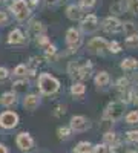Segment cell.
Returning <instances> with one entry per match:
<instances>
[{
	"instance_id": "obj_41",
	"label": "cell",
	"mask_w": 138,
	"mask_h": 153,
	"mask_svg": "<svg viewBox=\"0 0 138 153\" xmlns=\"http://www.w3.org/2000/svg\"><path fill=\"white\" fill-rule=\"evenodd\" d=\"M0 153H9V152H8V147L3 146V144H0Z\"/></svg>"
},
{
	"instance_id": "obj_16",
	"label": "cell",
	"mask_w": 138,
	"mask_h": 153,
	"mask_svg": "<svg viewBox=\"0 0 138 153\" xmlns=\"http://www.w3.org/2000/svg\"><path fill=\"white\" fill-rule=\"evenodd\" d=\"M92 150V146L89 143H86V141H81L77 144V147L74 149V153H91Z\"/></svg>"
},
{
	"instance_id": "obj_18",
	"label": "cell",
	"mask_w": 138,
	"mask_h": 153,
	"mask_svg": "<svg viewBox=\"0 0 138 153\" xmlns=\"http://www.w3.org/2000/svg\"><path fill=\"white\" fill-rule=\"evenodd\" d=\"M107 83H109V75H107L106 72H100V74L95 76V84H97V86L104 87Z\"/></svg>"
},
{
	"instance_id": "obj_42",
	"label": "cell",
	"mask_w": 138,
	"mask_h": 153,
	"mask_svg": "<svg viewBox=\"0 0 138 153\" xmlns=\"http://www.w3.org/2000/svg\"><path fill=\"white\" fill-rule=\"evenodd\" d=\"M128 153H138V152H135V150H132V152H128Z\"/></svg>"
},
{
	"instance_id": "obj_21",
	"label": "cell",
	"mask_w": 138,
	"mask_h": 153,
	"mask_svg": "<svg viewBox=\"0 0 138 153\" xmlns=\"http://www.w3.org/2000/svg\"><path fill=\"white\" fill-rule=\"evenodd\" d=\"M123 31L126 32L128 35H132V34H137V26H135L132 22H128V23H124Z\"/></svg>"
},
{
	"instance_id": "obj_24",
	"label": "cell",
	"mask_w": 138,
	"mask_h": 153,
	"mask_svg": "<svg viewBox=\"0 0 138 153\" xmlns=\"http://www.w3.org/2000/svg\"><path fill=\"white\" fill-rule=\"evenodd\" d=\"M103 139H104V144H114L115 141H117V136H115V133L114 132H107L104 136H103Z\"/></svg>"
},
{
	"instance_id": "obj_12",
	"label": "cell",
	"mask_w": 138,
	"mask_h": 153,
	"mask_svg": "<svg viewBox=\"0 0 138 153\" xmlns=\"http://www.w3.org/2000/svg\"><path fill=\"white\" fill-rule=\"evenodd\" d=\"M23 104H25V107H26L28 110H35L37 107H39V97H35V95H28L26 98H25Z\"/></svg>"
},
{
	"instance_id": "obj_28",
	"label": "cell",
	"mask_w": 138,
	"mask_h": 153,
	"mask_svg": "<svg viewBox=\"0 0 138 153\" xmlns=\"http://www.w3.org/2000/svg\"><path fill=\"white\" fill-rule=\"evenodd\" d=\"M126 123H128V124H135V123H138V112H131L128 117H126Z\"/></svg>"
},
{
	"instance_id": "obj_35",
	"label": "cell",
	"mask_w": 138,
	"mask_h": 153,
	"mask_svg": "<svg viewBox=\"0 0 138 153\" xmlns=\"http://www.w3.org/2000/svg\"><path fill=\"white\" fill-rule=\"evenodd\" d=\"M55 52H57V49H55V46H52V45H49V46L46 48V55H48V57H51V55H55Z\"/></svg>"
},
{
	"instance_id": "obj_39",
	"label": "cell",
	"mask_w": 138,
	"mask_h": 153,
	"mask_svg": "<svg viewBox=\"0 0 138 153\" xmlns=\"http://www.w3.org/2000/svg\"><path fill=\"white\" fill-rule=\"evenodd\" d=\"M5 23H6V14L0 11V26H2V25H5Z\"/></svg>"
},
{
	"instance_id": "obj_33",
	"label": "cell",
	"mask_w": 138,
	"mask_h": 153,
	"mask_svg": "<svg viewBox=\"0 0 138 153\" xmlns=\"http://www.w3.org/2000/svg\"><path fill=\"white\" fill-rule=\"evenodd\" d=\"M14 74H16V75H25V74H26V66H25V65H19V66L16 68Z\"/></svg>"
},
{
	"instance_id": "obj_1",
	"label": "cell",
	"mask_w": 138,
	"mask_h": 153,
	"mask_svg": "<svg viewBox=\"0 0 138 153\" xmlns=\"http://www.w3.org/2000/svg\"><path fill=\"white\" fill-rule=\"evenodd\" d=\"M39 86H40V91L45 94V95H51L54 92H57L58 89V81L54 78V76L48 75V74H42L39 76Z\"/></svg>"
},
{
	"instance_id": "obj_25",
	"label": "cell",
	"mask_w": 138,
	"mask_h": 153,
	"mask_svg": "<svg viewBox=\"0 0 138 153\" xmlns=\"http://www.w3.org/2000/svg\"><path fill=\"white\" fill-rule=\"evenodd\" d=\"M117 87H118L120 92H124V91L129 87V80H128V78H120L118 83H117Z\"/></svg>"
},
{
	"instance_id": "obj_43",
	"label": "cell",
	"mask_w": 138,
	"mask_h": 153,
	"mask_svg": "<svg viewBox=\"0 0 138 153\" xmlns=\"http://www.w3.org/2000/svg\"><path fill=\"white\" fill-rule=\"evenodd\" d=\"M135 81H137V83H138V76H137V78H135Z\"/></svg>"
},
{
	"instance_id": "obj_22",
	"label": "cell",
	"mask_w": 138,
	"mask_h": 153,
	"mask_svg": "<svg viewBox=\"0 0 138 153\" xmlns=\"http://www.w3.org/2000/svg\"><path fill=\"white\" fill-rule=\"evenodd\" d=\"M84 91H86V87H84V84H81V83H77V84H74V86L71 87V92H72L74 95H81V94H84Z\"/></svg>"
},
{
	"instance_id": "obj_6",
	"label": "cell",
	"mask_w": 138,
	"mask_h": 153,
	"mask_svg": "<svg viewBox=\"0 0 138 153\" xmlns=\"http://www.w3.org/2000/svg\"><path fill=\"white\" fill-rule=\"evenodd\" d=\"M17 146L20 150H31L34 147V141H32V138L29 136V133H19L17 135Z\"/></svg>"
},
{
	"instance_id": "obj_15",
	"label": "cell",
	"mask_w": 138,
	"mask_h": 153,
	"mask_svg": "<svg viewBox=\"0 0 138 153\" xmlns=\"http://www.w3.org/2000/svg\"><path fill=\"white\" fill-rule=\"evenodd\" d=\"M8 42L9 43H22L23 42V34L19 31V29H14V31H11L9 32V37H8Z\"/></svg>"
},
{
	"instance_id": "obj_23",
	"label": "cell",
	"mask_w": 138,
	"mask_h": 153,
	"mask_svg": "<svg viewBox=\"0 0 138 153\" xmlns=\"http://www.w3.org/2000/svg\"><path fill=\"white\" fill-rule=\"evenodd\" d=\"M110 12H114V14H117V16H120V14H123V3L121 2H115V3H112L110 5Z\"/></svg>"
},
{
	"instance_id": "obj_27",
	"label": "cell",
	"mask_w": 138,
	"mask_h": 153,
	"mask_svg": "<svg viewBox=\"0 0 138 153\" xmlns=\"http://www.w3.org/2000/svg\"><path fill=\"white\" fill-rule=\"evenodd\" d=\"M69 135H71V129H69V127H60V129H58V136L61 139L69 138Z\"/></svg>"
},
{
	"instance_id": "obj_38",
	"label": "cell",
	"mask_w": 138,
	"mask_h": 153,
	"mask_svg": "<svg viewBox=\"0 0 138 153\" xmlns=\"http://www.w3.org/2000/svg\"><path fill=\"white\" fill-rule=\"evenodd\" d=\"M8 76V71L5 68H0V80H5Z\"/></svg>"
},
{
	"instance_id": "obj_8",
	"label": "cell",
	"mask_w": 138,
	"mask_h": 153,
	"mask_svg": "<svg viewBox=\"0 0 138 153\" xmlns=\"http://www.w3.org/2000/svg\"><path fill=\"white\" fill-rule=\"evenodd\" d=\"M66 42L69 43V46H71V49L72 51H75L78 46H80V43H81V38H80V34H78V31L77 29H69L68 32H66Z\"/></svg>"
},
{
	"instance_id": "obj_32",
	"label": "cell",
	"mask_w": 138,
	"mask_h": 153,
	"mask_svg": "<svg viewBox=\"0 0 138 153\" xmlns=\"http://www.w3.org/2000/svg\"><path fill=\"white\" fill-rule=\"evenodd\" d=\"M128 139L132 143H138V130H131L128 132Z\"/></svg>"
},
{
	"instance_id": "obj_7",
	"label": "cell",
	"mask_w": 138,
	"mask_h": 153,
	"mask_svg": "<svg viewBox=\"0 0 138 153\" xmlns=\"http://www.w3.org/2000/svg\"><path fill=\"white\" fill-rule=\"evenodd\" d=\"M87 127H89V123L84 117H72L71 118V129L75 132H84Z\"/></svg>"
},
{
	"instance_id": "obj_3",
	"label": "cell",
	"mask_w": 138,
	"mask_h": 153,
	"mask_svg": "<svg viewBox=\"0 0 138 153\" xmlns=\"http://www.w3.org/2000/svg\"><path fill=\"white\" fill-rule=\"evenodd\" d=\"M12 12H14V16L17 17V20H26L28 16H29V9H28V5L25 0H16L14 3H12Z\"/></svg>"
},
{
	"instance_id": "obj_36",
	"label": "cell",
	"mask_w": 138,
	"mask_h": 153,
	"mask_svg": "<svg viewBox=\"0 0 138 153\" xmlns=\"http://www.w3.org/2000/svg\"><path fill=\"white\" fill-rule=\"evenodd\" d=\"M14 87L17 89V91H23L25 87H28V83H26V81H17V83L14 84Z\"/></svg>"
},
{
	"instance_id": "obj_11",
	"label": "cell",
	"mask_w": 138,
	"mask_h": 153,
	"mask_svg": "<svg viewBox=\"0 0 138 153\" xmlns=\"http://www.w3.org/2000/svg\"><path fill=\"white\" fill-rule=\"evenodd\" d=\"M91 69H92V65H91V63H84L83 66L78 65V69H77V78H80V80L87 78V76L91 75Z\"/></svg>"
},
{
	"instance_id": "obj_10",
	"label": "cell",
	"mask_w": 138,
	"mask_h": 153,
	"mask_svg": "<svg viewBox=\"0 0 138 153\" xmlns=\"http://www.w3.org/2000/svg\"><path fill=\"white\" fill-rule=\"evenodd\" d=\"M87 48H89V51H92V52L101 54L104 49H107V43L103 38H92L89 42V45H87Z\"/></svg>"
},
{
	"instance_id": "obj_44",
	"label": "cell",
	"mask_w": 138,
	"mask_h": 153,
	"mask_svg": "<svg viewBox=\"0 0 138 153\" xmlns=\"http://www.w3.org/2000/svg\"><path fill=\"white\" fill-rule=\"evenodd\" d=\"M0 2H2V0H0Z\"/></svg>"
},
{
	"instance_id": "obj_14",
	"label": "cell",
	"mask_w": 138,
	"mask_h": 153,
	"mask_svg": "<svg viewBox=\"0 0 138 153\" xmlns=\"http://www.w3.org/2000/svg\"><path fill=\"white\" fill-rule=\"evenodd\" d=\"M66 14H68V17H69L71 20H78V19L81 17V9H80L78 6L72 5V6H69V8H68Z\"/></svg>"
},
{
	"instance_id": "obj_5",
	"label": "cell",
	"mask_w": 138,
	"mask_h": 153,
	"mask_svg": "<svg viewBox=\"0 0 138 153\" xmlns=\"http://www.w3.org/2000/svg\"><path fill=\"white\" fill-rule=\"evenodd\" d=\"M101 26H103V29H104L106 32H109V34H115V32L123 31L121 22H120L118 19H115V17H107V19H104Z\"/></svg>"
},
{
	"instance_id": "obj_30",
	"label": "cell",
	"mask_w": 138,
	"mask_h": 153,
	"mask_svg": "<svg viewBox=\"0 0 138 153\" xmlns=\"http://www.w3.org/2000/svg\"><path fill=\"white\" fill-rule=\"evenodd\" d=\"M107 46L110 48L109 51H110V52H114V54H117V52H120V51H121V45H120L118 42H112V43H109Z\"/></svg>"
},
{
	"instance_id": "obj_2",
	"label": "cell",
	"mask_w": 138,
	"mask_h": 153,
	"mask_svg": "<svg viewBox=\"0 0 138 153\" xmlns=\"http://www.w3.org/2000/svg\"><path fill=\"white\" fill-rule=\"evenodd\" d=\"M123 112H124V104L121 101H112L104 110V118H107L109 121H117L123 117Z\"/></svg>"
},
{
	"instance_id": "obj_13",
	"label": "cell",
	"mask_w": 138,
	"mask_h": 153,
	"mask_svg": "<svg viewBox=\"0 0 138 153\" xmlns=\"http://www.w3.org/2000/svg\"><path fill=\"white\" fill-rule=\"evenodd\" d=\"M42 32H43V26H42V23L34 22L32 25H29V29H28V35H29V37H39Z\"/></svg>"
},
{
	"instance_id": "obj_4",
	"label": "cell",
	"mask_w": 138,
	"mask_h": 153,
	"mask_svg": "<svg viewBox=\"0 0 138 153\" xmlns=\"http://www.w3.org/2000/svg\"><path fill=\"white\" fill-rule=\"evenodd\" d=\"M19 123V117L17 113L14 112H3L2 115H0V126L5 127V129H12V127H16Z\"/></svg>"
},
{
	"instance_id": "obj_19",
	"label": "cell",
	"mask_w": 138,
	"mask_h": 153,
	"mask_svg": "<svg viewBox=\"0 0 138 153\" xmlns=\"http://www.w3.org/2000/svg\"><path fill=\"white\" fill-rule=\"evenodd\" d=\"M137 66H138V61L135 58H126V60H123V63H121L123 69H135Z\"/></svg>"
},
{
	"instance_id": "obj_34",
	"label": "cell",
	"mask_w": 138,
	"mask_h": 153,
	"mask_svg": "<svg viewBox=\"0 0 138 153\" xmlns=\"http://www.w3.org/2000/svg\"><path fill=\"white\" fill-rule=\"evenodd\" d=\"M110 152H112V153H124L126 150H124V147H123V146H120V144H117V146H114V144H112V149H110Z\"/></svg>"
},
{
	"instance_id": "obj_31",
	"label": "cell",
	"mask_w": 138,
	"mask_h": 153,
	"mask_svg": "<svg viewBox=\"0 0 138 153\" xmlns=\"http://www.w3.org/2000/svg\"><path fill=\"white\" fill-rule=\"evenodd\" d=\"M94 153H109V149L106 144H98L94 147Z\"/></svg>"
},
{
	"instance_id": "obj_26",
	"label": "cell",
	"mask_w": 138,
	"mask_h": 153,
	"mask_svg": "<svg viewBox=\"0 0 138 153\" xmlns=\"http://www.w3.org/2000/svg\"><path fill=\"white\" fill-rule=\"evenodd\" d=\"M123 94V103H131L132 101V98H134V91H131V89L128 87L124 92H121Z\"/></svg>"
},
{
	"instance_id": "obj_40",
	"label": "cell",
	"mask_w": 138,
	"mask_h": 153,
	"mask_svg": "<svg viewBox=\"0 0 138 153\" xmlns=\"http://www.w3.org/2000/svg\"><path fill=\"white\" fill-rule=\"evenodd\" d=\"M95 3V0H83V5L84 6H92Z\"/></svg>"
},
{
	"instance_id": "obj_29",
	"label": "cell",
	"mask_w": 138,
	"mask_h": 153,
	"mask_svg": "<svg viewBox=\"0 0 138 153\" xmlns=\"http://www.w3.org/2000/svg\"><path fill=\"white\" fill-rule=\"evenodd\" d=\"M128 9L131 12H138V0H128Z\"/></svg>"
},
{
	"instance_id": "obj_37",
	"label": "cell",
	"mask_w": 138,
	"mask_h": 153,
	"mask_svg": "<svg viewBox=\"0 0 138 153\" xmlns=\"http://www.w3.org/2000/svg\"><path fill=\"white\" fill-rule=\"evenodd\" d=\"M37 43H39V45H48V37L40 35L39 38H37Z\"/></svg>"
},
{
	"instance_id": "obj_20",
	"label": "cell",
	"mask_w": 138,
	"mask_h": 153,
	"mask_svg": "<svg viewBox=\"0 0 138 153\" xmlns=\"http://www.w3.org/2000/svg\"><path fill=\"white\" fill-rule=\"evenodd\" d=\"M126 46L128 48H137L138 46V35L137 34H132V35H128V38H126Z\"/></svg>"
},
{
	"instance_id": "obj_17",
	"label": "cell",
	"mask_w": 138,
	"mask_h": 153,
	"mask_svg": "<svg viewBox=\"0 0 138 153\" xmlns=\"http://www.w3.org/2000/svg\"><path fill=\"white\" fill-rule=\"evenodd\" d=\"M16 103V95L14 94H3L2 98H0V104H3V106H11V104H14Z\"/></svg>"
},
{
	"instance_id": "obj_9",
	"label": "cell",
	"mask_w": 138,
	"mask_h": 153,
	"mask_svg": "<svg viewBox=\"0 0 138 153\" xmlns=\"http://www.w3.org/2000/svg\"><path fill=\"white\" fill-rule=\"evenodd\" d=\"M81 28H83V31H86V32L95 31V29L98 28V20H97V17H95L94 14L86 16V17L83 19V22H81Z\"/></svg>"
}]
</instances>
